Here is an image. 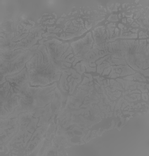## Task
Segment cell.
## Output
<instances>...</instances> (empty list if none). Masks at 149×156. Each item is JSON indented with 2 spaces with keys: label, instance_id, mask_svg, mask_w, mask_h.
<instances>
[{
  "label": "cell",
  "instance_id": "1",
  "mask_svg": "<svg viewBox=\"0 0 149 156\" xmlns=\"http://www.w3.org/2000/svg\"><path fill=\"white\" fill-rule=\"evenodd\" d=\"M28 80L32 85L46 86L59 80L61 73L53 64L43 45L39 47L35 55L27 62Z\"/></svg>",
  "mask_w": 149,
  "mask_h": 156
},
{
  "label": "cell",
  "instance_id": "2",
  "mask_svg": "<svg viewBox=\"0 0 149 156\" xmlns=\"http://www.w3.org/2000/svg\"><path fill=\"white\" fill-rule=\"evenodd\" d=\"M61 42L56 40L46 42L44 44L46 45L49 56L51 58L53 64L58 69L59 72L68 71V67L71 66V62L73 60H69V58L73 57V55L71 54L68 56V54L72 52L71 48L65 52L67 48L69 47L68 44H61Z\"/></svg>",
  "mask_w": 149,
  "mask_h": 156
},
{
  "label": "cell",
  "instance_id": "3",
  "mask_svg": "<svg viewBox=\"0 0 149 156\" xmlns=\"http://www.w3.org/2000/svg\"><path fill=\"white\" fill-rule=\"evenodd\" d=\"M35 52L27 50L12 61L1 62V77H5L7 76L16 74L21 71L24 68L25 64L33 56Z\"/></svg>",
  "mask_w": 149,
  "mask_h": 156
},
{
  "label": "cell",
  "instance_id": "4",
  "mask_svg": "<svg viewBox=\"0 0 149 156\" xmlns=\"http://www.w3.org/2000/svg\"><path fill=\"white\" fill-rule=\"evenodd\" d=\"M92 43L93 40L91 37V33H89L83 39L72 43L71 45L73 48L75 54L76 55V59L73 65H75L77 61L81 60L87 61L88 54L91 51L90 49L92 47Z\"/></svg>",
  "mask_w": 149,
  "mask_h": 156
}]
</instances>
